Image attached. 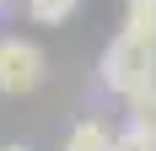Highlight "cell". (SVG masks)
Masks as SVG:
<instances>
[{"mask_svg":"<svg viewBox=\"0 0 156 151\" xmlns=\"http://www.w3.org/2000/svg\"><path fill=\"white\" fill-rule=\"evenodd\" d=\"M0 151H27V146H0Z\"/></svg>","mask_w":156,"mask_h":151,"instance_id":"cell-8","label":"cell"},{"mask_svg":"<svg viewBox=\"0 0 156 151\" xmlns=\"http://www.w3.org/2000/svg\"><path fill=\"white\" fill-rule=\"evenodd\" d=\"M113 151H156V140H145L140 130H129V124H124V130L113 135Z\"/></svg>","mask_w":156,"mask_h":151,"instance_id":"cell-7","label":"cell"},{"mask_svg":"<svg viewBox=\"0 0 156 151\" xmlns=\"http://www.w3.org/2000/svg\"><path fill=\"white\" fill-rule=\"evenodd\" d=\"M119 32H135V38H151L156 43V0H135L124 11V27Z\"/></svg>","mask_w":156,"mask_h":151,"instance_id":"cell-5","label":"cell"},{"mask_svg":"<svg viewBox=\"0 0 156 151\" xmlns=\"http://www.w3.org/2000/svg\"><path fill=\"white\" fill-rule=\"evenodd\" d=\"M102 87L119 92V97H140L156 87V43L151 38H135V32H119L108 49H102Z\"/></svg>","mask_w":156,"mask_h":151,"instance_id":"cell-1","label":"cell"},{"mask_svg":"<svg viewBox=\"0 0 156 151\" xmlns=\"http://www.w3.org/2000/svg\"><path fill=\"white\" fill-rule=\"evenodd\" d=\"M0 6H5V0H0Z\"/></svg>","mask_w":156,"mask_h":151,"instance_id":"cell-9","label":"cell"},{"mask_svg":"<svg viewBox=\"0 0 156 151\" xmlns=\"http://www.w3.org/2000/svg\"><path fill=\"white\" fill-rule=\"evenodd\" d=\"M124 113H129V119H124L129 130H140L145 140H156V87H151V92H140V97H129Z\"/></svg>","mask_w":156,"mask_h":151,"instance_id":"cell-4","label":"cell"},{"mask_svg":"<svg viewBox=\"0 0 156 151\" xmlns=\"http://www.w3.org/2000/svg\"><path fill=\"white\" fill-rule=\"evenodd\" d=\"M81 0H27V16L32 22H43V27H59L65 16H76Z\"/></svg>","mask_w":156,"mask_h":151,"instance_id":"cell-6","label":"cell"},{"mask_svg":"<svg viewBox=\"0 0 156 151\" xmlns=\"http://www.w3.org/2000/svg\"><path fill=\"white\" fill-rule=\"evenodd\" d=\"M43 81V49L32 38H0V92L22 97Z\"/></svg>","mask_w":156,"mask_h":151,"instance_id":"cell-2","label":"cell"},{"mask_svg":"<svg viewBox=\"0 0 156 151\" xmlns=\"http://www.w3.org/2000/svg\"><path fill=\"white\" fill-rule=\"evenodd\" d=\"M65 151H113V135L97 119H81L70 135H65Z\"/></svg>","mask_w":156,"mask_h":151,"instance_id":"cell-3","label":"cell"}]
</instances>
